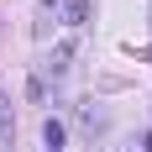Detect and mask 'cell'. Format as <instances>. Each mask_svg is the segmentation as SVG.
Wrapping results in <instances>:
<instances>
[{
	"mask_svg": "<svg viewBox=\"0 0 152 152\" xmlns=\"http://www.w3.org/2000/svg\"><path fill=\"white\" fill-rule=\"evenodd\" d=\"M63 16H68V26H79V21H89V5H84V0H74Z\"/></svg>",
	"mask_w": 152,
	"mask_h": 152,
	"instance_id": "3957f363",
	"label": "cell"
},
{
	"mask_svg": "<svg viewBox=\"0 0 152 152\" xmlns=\"http://www.w3.org/2000/svg\"><path fill=\"white\" fill-rule=\"evenodd\" d=\"M11 137H16V115H11V100L0 94V152H11Z\"/></svg>",
	"mask_w": 152,
	"mask_h": 152,
	"instance_id": "6da1fadb",
	"label": "cell"
},
{
	"mask_svg": "<svg viewBox=\"0 0 152 152\" xmlns=\"http://www.w3.org/2000/svg\"><path fill=\"white\" fill-rule=\"evenodd\" d=\"M42 137H47V152H58V147H63V121H47Z\"/></svg>",
	"mask_w": 152,
	"mask_h": 152,
	"instance_id": "7a4b0ae2",
	"label": "cell"
}]
</instances>
